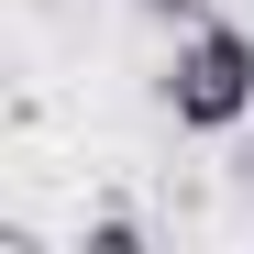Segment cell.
<instances>
[{
    "mask_svg": "<svg viewBox=\"0 0 254 254\" xmlns=\"http://www.w3.org/2000/svg\"><path fill=\"white\" fill-rule=\"evenodd\" d=\"M155 100L177 111V133H243L254 122V33L221 22V11H199L177 33V56H166Z\"/></svg>",
    "mask_w": 254,
    "mask_h": 254,
    "instance_id": "6da1fadb",
    "label": "cell"
},
{
    "mask_svg": "<svg viewBox=\"0 0 254 254\" xmlns=\"http://www.w3.org/2000/svg\"><path fill=\"white\" fill-rule=\"evenodd\" d=\"M133 11H144V22H177V33H188V22H199V0H133Z\"/></svg>",
    "mask_w": 254,
    "mask_h": 254,
    "instance_id": "7a4b0ae2",
    "label": "cell"
},
{
    "mask_svg": "<svg viewBox=\"0 0 254 254\" xmlns=\"http://www.w3.org/2000/svg\"><path fill=\"white\" fill-rule=\"evenodd\" d=\"M243 177H254V144H243Z\"/></svg>",
    "mask_w": 254,
    "mask_h": 254,
    "instance_id": "3957f363",
    "label": "cell"
}]
</instances>
